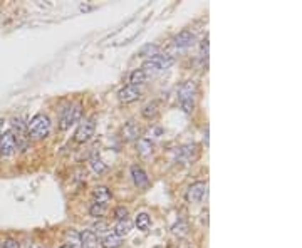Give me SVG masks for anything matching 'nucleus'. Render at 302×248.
I'll list each match as a JSON object with an SVG mask.
<instances>
[{"mask_svg":"<svg viewBox=\"0 0 302 248\" xmlns=\"http://www.w3.org/2000/svg\"><path fill=\"white\" fill-rule=\"evenodd\" d=\"M196 97H198V86L195 81H186L181 84L178 91V102L180 108L183 109L186 114H191L195 111Z\"/></svg>","mask_w":302,"mask_h":248,"instance_id":"nucleus-1","label":"nucleus"},{"mask_svg":"<svg viewBox=\"0 0 302 248\" xmlns=\"http://www.w3.org/2000/svg\"><path fill=\"white\" fill-rule=\"evenodd\" d=\"M27 131L34 139H44L51 133V119L46 114H36L27 124Z\"/></svg>","mask_w":302,"mask_h":248,"instance_id":"nucleus-2","label":"nucleus"},{"mask_svg":"<svg viewBox=\"0 0 302 248\" xmlns=\"http://www.w3.org/2000/svg\"><path fill=\"white\" fill-rule=\"evenodd\" d=\"M82 116V106L81 104H71L65 109H62L59 118V129L68 131L71 126H74Z\"/></svg>","mask_w":302,"mask_h":248,"instance_id":"nucleus-3","label":"nucleus"},{"mask_svg":"<svg viewBox=\"0 0 302 248\" xmlns=\"http://www.w3.org/2000/svg\"><path fill=\"white\" fill-rule=\"evenodd\" d=\"M175 64V59L170 56V54H163V52H156L155 56H151L148 60H145L143 64V70H166Z\"/></svg>","mask_w":302,"mask_h":248,"instance_id":"nucleus-4","label":"nucleus"},{"mask_svg":"<svg viewBox=\"0 0 302 248\" xmlns=\"http://www.w3.org/2000/svg\"><path fill=\"white\" fill-rule=\"evenodd\" d=\"M200 156V150L198 146L190 143V145H183L177 150V163L181 164H191L195 163Z\"/></svg>","mask_w":302,"mask_h":248,"instance_id":"nucleus-5","label":"nucleus"},{"mask_svg":"<svg viewBox=\"0 0 302 248\" xmlns=\"http://www.w3.org/2000/svg\"><path fill=\"white\" fill-rule=\"evenodd\" d=\"M207 191H208L207 181H196V183L188 186V190L185 193V200L188 203H200L207 196Z\"/></svg>","mask_w":302,"mask_h":248,"instance_id":"nucleus-6","label":"nucleus"},{"mask_svg":"<svg viewBox=\"0 0 302 248\" xmlns=\"http://www.w3.org/2000/svg\"><path fill=\"white\" fill-rule=\"evenodd\" d=\"M17 150L19 146L14 131H5V133L0 134V154L2 156H12Z\"/></svg>","mask_w":302,"mask_h":248,"instance_id":"nucleus-7","label":"nucleus"},{"mask_svg":"<svg viewBox=\"0 0 302 248\" xmlns=\"http://www.w3.org/2000/svg\"><path fill=\"white\" fill-rule=\"evenodd\" d=\"M94 131H96L94 121H92V119H84L79 124V128L76 129L74 141L76 143H81V145H82V143H87L92 136H94Z\"/></svg>","mask_w":302,"mask_h":248,"instance_id":"nucleus-8","label":"nucleus"},{"mask_svg":"<svg viewBox=\"0 0 302 248\" xmlns=\"http://www.w3.org/2000/svg\"><path fill=\"white\" fill-rule=\"evenodd\" d=\"M141 96V91H140V87H136V86H124L123 89H119L118 92V97H119V101L121 102H124V104H129V102H135L136 99H140Z\"/></svg>","mask_w":302,"mask_h":248,"instance_id":"nucleus-9","label":"nucleus"},{"mask_svg":"<svg viewBox=\"0 0 302 248\" xmlns=\"http://www.w3.org/2000/svg\"><path fill=\"white\" fill-rule=\"evenodd\" d=\"M79 240H81V248H97V235L92 230H84L82 233H79Z\"/></svg>","mask_w":302,"mask_h":248,"instance_id":"nucleus-10","label":"nucleus"},{"mask_svg":"<svg viewBox=\"0 0 302 248\" xmlns=\"http://www.w3.org/2000/svg\"><path fill=\"white\" fill-rule=\"evenodd\" d=\"M193 42H195V36H193V32H190V30H181L180 34L173 39V44H175V46H177L178 49H186V47H190Z\"/></svg>","mask_w":302,"mask_h":248,"instance_id":"nucleus-11","label":"nucleus"},{"mask_svg":"<svg viewBox=\"0 0 302 248\" xmlns=\"http://www.w3.org/2000/svg\"><path fill=\"white\" fill-rule=\"evenodd\" d=\"M131 176H133V181L138 188H145V186H148V181H150L148 180V174L145 173V169L141 166H138V164L131 166Z\"/></svg>","mask_w":302,"mask_h":248,"instance_id":"nucleus-12","label":"nucleus"},{"mask_svg":"<svg viewBox=\"0 0 302 248\" xmlns=\"http://www.w3.org/2000/svg\"><path fill=\"white\" fill-rule=\"evenodd\" d=\"M141 134V129L140 126L135 123V121H129V123L124 124L123 128V137L126 141H133V139H138Z\"/></svg>","mask_w":302,"mask_h":248,"instance_id":"nucleus-13","label":"nucleus"},{"mask_svg":"<svg viewBox=\"0 0 302 248\" xmlns=\"http://www.w3.org/2000/svg\"><path fill=\"white\" fill-rule=\"evenodd\" d=\"M92 196H94L96 203H101V205H106V203L113 198V193L108 186H96L94 191H92Z\"/></svg>","mask_w":302,"mask_h":248,"instance_id":"nucleus-14","label":"nucleus"},{"mask_svg":"<svg viewBox=\"0 0 302 248\" xmlns=\"http://www.w3.org/2000/svg\"><path fill=\"white\" fill-rule=\"evenodd\" d=\"M121 243H123V238L118 236L116 233H108L101 241L103 248H119Z\"/></svg>","mask_w":302,"mask_h":248,"instance_id":"nucleus-15","label":"nucleus"},{"mask_svg":"<svg viewBox=\"0 0 302 248\" xmlns=\"http://www.w3.org/2000/svg\"><path fill=\"white\" fill-rule=\"evenodd\" d=\"M131 228H133V223H131L129 218L119 220V222L116 223V231H114V233L123 238V236H126V235L131 233Z\"/></svg>","mask_w":302,"mask_h":248,"instance_id":"nucleus-16","label":"nucleus"},{"mask_svg":"<svg viewBox=\"0 0 302 248\" xmlns=\"http://www.w3.org/2000/svg\"><path fill=\"white\" fill-rule=\"evenodd\" d=\"M146 73L143 69H135L133 73H131V76H129V84L131 86H141V84H145L146 82Z\"/></svg>","mask_w":302,"mask_h":248,"instance_id":"nucleus-17","label":"nucleus"},{"mask_svg":"<svg viewBox=\"0 0 302 248\" xmlns=\"http://www.w3.org/2000/svg\"><path fill=\"white\" fill-rule=\"evenodd\" d=\"M138 153H140V156H143V158L150 156V154L153 153V143H151V139L141 137V139L138 141Z\"/></svg>","mask_w":302,"mask_h":248,"instance_id":"nucleus-18","label":"nucleus"},{"mask_svg":"<svg viewBox=\"0 0 302 248\" xmlns=\"http://www.w3.org/2000/svg\"><path fill=\"white\" fill-rule=\"evenodd\" d=\"M158 111H160V102H158V101H151L150 104H146V106L143 108L141 114L145 116L146 119H151V118H155V116L158 114Z\"/></svg>","mask_w":302,"mask_h":248,"instance_id":"nucleus-19","label":"nucleus"},{"mask_svg":"<svg viewBox=\"0 0 302 248\" xmlns=\"http://www.w3.org/2000/svg\"><path fill=\"white\" fill-rule=\"evenodd\" d=\"M136 227H138V230L141 231H148V228L151 227V218H150V215L148 213H140L138 217H136Z\"/></svg>","mask_w":302,"mask_h":248,"instance_id":"nucleus-20","label":"nucleus"},{"mask_svg":"<svg viewBox=\"0 0 302 248\" xmlns=\"http://www.w3.org/2000/svg\"><path fill=\"white\" fill-rule=\"evenodd\" d=\"M89 213H91V217H94V218H103L104 213H106V205H101V203L94 201L89 206Z\"/></svg>","mask_w":302,"mask_h":248,"instance_id":"nucleus-21","label":"nucleus"},{"mask_svg":"<svg viewBox=\"0 0 302 248\" xmlns=\"http://www.w3.org/2000/svg\"><path fill=\"white\" fill-rule=\"evenodd\" d=\"M188 231H190V228H188V223L186 222H178L173 227V233L177 236H186L188 235Z\"/></svg>","mask_w":302,"mask_h":248,"instance_id":"nucleus-22","label":"nucleus"},{"mask_svg":"<svg viewBox=\"0 0 302 248\" xmlns=\"http://www.w3.org/2000/svg\"><path fill=\"white\" fill-rule=\"evenodd\" d=\"M89 164H91V169H92V171L97 173V174L103 173V171H106V164H104L99 158H92Z\"/></svg>","mask_w":302,"mask_h":248,"instance_id":"nucleus-23","label":"nucleus"},{"mask_svg":"<svg viewBox=\"0 0 302 248\" xmlns=\"http://www.w3.org/2000/svg\"><path fill=\"white\" fill-rule=\"evenodd\" d=\"M2 248H20V243L15 238H5L2 243H0Z\"/></svg>","mask_w":302,"mask_h":248,"instance_id":"nucleus-24","label":"nucleus"},{"mask_svg":"<svg viewBox=\"0 0 302 248\" xmlns=\"http://www.w3.org/2000/svg\"><path fill=\"white\" fill-rule=\"evenodd\" d=\"M200 57L202 59H208V37H205L200 44Z\"/></svg>","mask_w":302,"mask_h":248,"instance_id":"nucleus-25","label":"nucleus"},{"mask_svg":"<svg viewBox=\"0 0 302 248\" xmlns=\"http://www.w3.org/2000/svg\"><path fill=\"white\" fill-rule=\"evenodd\" d=\"M114 217L118 218V222H119V220L128 218V208H124V206H118L116 210H114Z\"/></svg>","mask_w":302,"mask_h":248,"instance_id":"nucleus-26","label":"nucleus"},{"mask_svg":"<svg viewBox=\"0 0 302 248\" xmlns=\"http://www.w3.org/2000/svg\"><path fill=\"white\" fill-rule=\"evenodd\" d=\"M146 52H148V56H150V57L155 56V54H156V46H145L140 51V56H146Z\"/></svg>","mask_w":302,"mask_h":248,"instance_id":"nucleus-27","label":"nucleus"},{"mask_svg":"<svg viewBox=\"0 0 302 248\" xmlns=\"http://www.w3.org/2000/svg\"><path fill=\"white\" fill-rule=\"evenodd\" d=\"M106 228H108V225L104 222H99V223H94V230H92V231H94V233H103Z\"/></svg>","mask_w":302,"mask_h":248,"instance_id":"nucleus-28","label":"nucleus"},{"mask_svg":"<svg viewBox=\"0 0 302 248\" xmlns=\"http://www.w3.org/2000/svg\"><path fill=\"white\" fill-rule=\"evenodd\" d=\"M180 248H196V246H193L191 243H181V246Z\"/></svg>","mask_w":302,"mask_h":248,"instance_id":"nucleus-29","label":"nucleus"},{"mask_svg":"<svg viewBox=\"0 0 302 248\" xmlns=\"http://www.w3.org/2000/svg\"><path fill=\"white\" fill-rule=\"evenodd\" d=\"M4 123H5V121L0 118V134H2V131H4Z\"/></svg>","mask_w":302,"mask_h":248,"instance_id":"nucleus-30","label":"nucleus"},{"mask_svg":"<svg viewBox=\"0 0 302 248\" xmlns=\"http://www.w3.org/2000/svg\"><path fill=\"white\" fill-rule=\"evenodd\" d=\"M29 248H42V246H41L39 243H32V245H30Z\"/></svg>","mask_w":302,"mask_h":248,"instance_id":"nucleus-31","label":"nucleus"},{"mask_svg":"<svg viewBox=\"0 0 302 248\" xmlns=\"http://www.w3.org/2000/svg\"><path fill=\"white\" fill-rule=\"evenodd\" d=\"M60 248H71L69 245H62V246H60Z\"/></svg>","mask_w":302,"mask_h":248,"instance_id":"nucleus-32","label":"nucleus"},{"mask_svg":"<svg viewBox=\"0 0 302 248\" xmlns=\"http://www.w3.org/2000/svg\"><path fill=\"white\" fill-rule=\"evenodd\" d=\"M0 248H2V246H0Z\"/></svg>","mask_w":302,"mask_h":248,"instance_id":"nucleus-33","label":"nucleus"}]
</instances>
